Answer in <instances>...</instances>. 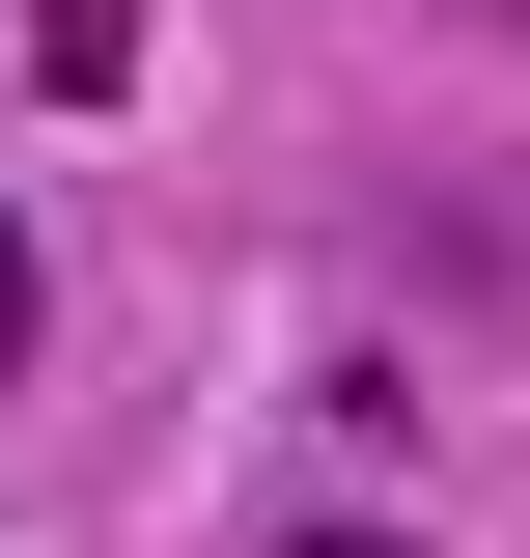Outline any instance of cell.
Returning <instances> with one entry per match:
<instances>
[{"instance_id":"1","label":"cell","mask_w":530,"mask_h":558,"mask_svg":"<svg viewBox=\"0 0 530 558\" xmlns=\"http://www.w3.org/2000/svg\"><path fill=\"white\" fill-rule=\"evenodd\" d=\"M28 84H57V112H112V84H140V0H28Z\"/></svg>"},{"instance_id":"2","label":"cell","mask_w":530,"mask_h":558,"mask_svg":"<svg viewBox=\"0 0 530 558\" xmlns=\"http://www.w3.org/2000/svg\"><path fill=\"white\" fill-rule=\"evenodd\" d=\"M28 307H57V279H28V223H0V391H28Z\"/></svg>"},{"instance_id":"3","label":"cell","mask_w":530,"mask_h":558,"mask_svg":"<svg viewBox=\"0 0 530 558\" xmlns=\"http://www.w3.org/2000/svg\"><path fill=\"white\" fill-rule=\"evenodd\" d=\"M279 558H419V531H279Z\"/></svg>"}]
</instances>
